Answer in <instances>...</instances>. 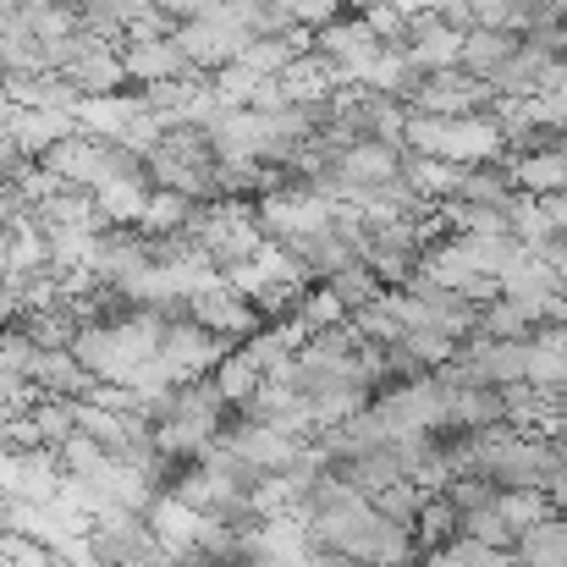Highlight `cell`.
Returning <instances> with one entry per match:
<instances>
[{
	"mask_svg": "<svg viewBox=\"0 0 567 567\" xmlns=\"http://www.w3.org/2000/svg\"><path fill=\"white\" fill-rule=\"evenodd\" d=\"M144 166H150L155 188H172L198 198V204H215V150H209L198 122H166L144 144Z\"/></svg>",
	"mask_w": 567,
	"mask_h": 567,
	"instance_id": "1",
	"label": "cell"
},
{
	"mask_svg": "<svg viewBox=\"0 0 567 567\" xmlns=\"http://www.w3.org/2000/svg\"><path fill=\"white\" fill-rule=\"evenodd\" d=\"M122 72H127V83H138V89L193 78L188 55L177 50V39H172V33H161V39H133V44L122 50Z\"/></svg>",
	"mask_w": 567,
	"mask_h": 567,
	"instance_id": "2",
	"label": "cell"
},
{
	"mask_svg": "<svg viewBox=\"0 0 567 567\" xmlns=\"http://www.w3.org/2000/svg\"><path fill=\"white\" fill-rule=\"evenodd\" d=\"M28 385H39L44 396H66V402H78V396H89L94 375L78 364L72 348H39V353H33V370H28Z\"/></svg>",
	"mask_w": 567,
	"mask_h": 567,
	"instance_id": "3",
	"label": "cell"
},
{
	"mask_svg": "<svg viewBox=\"0 0 567 567\" xmlns=\"http://www.w3.org/2000/svg\"><path fill=\"white\" fill-rule=\"evenodd\" d=\"M513 563L518 567H567V524L557 513H546L540 524L518 529L513 540Z\"/></svg>",
	"mask_w": 567,
	"mask_h": 567,
	"instance_id": "4",
	"label": "cell"
},
{
	"mask_svg": "<svg viewBox=\"0 0 567 567\" xmlns=\"http://www.w3.org/2000/svg\"><path fill=\"white\" fill-rule=\"evenodd\" d=\"M518 50V33H507V28H468L463 33V44H457V66L463 72H474V78H491L507 55Z\"/></svg>",
	"mask_w": 567,
	"mask_h": 567,
	"instance_id": "5",
	"label": "cell"
},
{
	"mask_svg": "<svg viewBox=\"0 0 567 567\" xmlns=\"http://www.w3.org/2000/svg\"><path fill=\"white\" fill-rule=\"evenodd\" d=\"M193 215H198V198H188V193H172V188H155L150 198H144V209H138V231L144 237H172V231H188Z\"/></svg>",
	"mask_w": 567,
	"mask_h": 567,
	"instance_id": "6",
	"label": "cell"
},
{
	"mask_svg": "<svg viewBox=\"0 0 567 567\" xmlns=\"http://www.w3.org/2000/svg\"><path fill=\"white\" fill-rule=\"evenodd\" d=\"M320 287L331 292V303H337L342 315H359L364 303H375L380 292H385V287H380V276L364 265V259H359V265H348V270H337V276H326Z\"/></svg>",
	"mask_w": 567,
	"mask_h": 567,
	"instance_id": "7",
	"label": "cell"
},
{
	"mask_svg": "<svg viewBox=\"0 0 567 567\" xmlns=\"http://www.w3.org/2000/svg\"><path fill=\"white\" fill-rule=\"evenodd\" d=\"M496 513L507 518V529L518 540V529H529V524H540L551 513V496H540V491H502L496 496Z\"/></svg>",
	"mask_w": 567,
	"mask_h": 567,
	"instance_id": "8",
	"label": "cell"
},
{
	"mask_svg": "<svg viewBox=\"0 0 567 567\" xmlns=\"http://www.w3.org/2000/svg\"><path fill=\"white\" fill-rule=\"evenodd\" d=\"M11 111H17V105H11V94H6V83H0V127L11 122Z\"/></svg>",
	"mask_w": 567,
	"mask_h": 567,
	"instance_id": "9",
	"label": "cell"
},
{
	"mask_svg": "<svg viewBox=\"0 0 567 567\" xmlns=\"http://www.w3.org/2000/svg\"><path fill=\"white\" fill-rule=\"evenodd\" d=\"M0 83H6V61H0Z\"/></svg>",
	"mask_w": 567,
	"mask_h": 567,
	"instance_id": "10",
	"label": "cell"
}]
</instances>
